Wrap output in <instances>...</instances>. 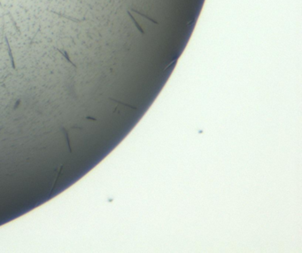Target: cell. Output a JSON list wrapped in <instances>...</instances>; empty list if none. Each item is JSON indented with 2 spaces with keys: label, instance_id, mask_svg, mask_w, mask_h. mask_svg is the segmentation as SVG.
<instances>
[{
  "label": "cell",
  "instance_id": "3",
  "mask_svg": "<svg viewBox=\"0 0 302 253\" xmlns=\"http://www.w3.org/2000/svg\"><path fill=\"white\" fill-rule=\"evenodd\" d=\"M57 51H58V52H60V53H61V54H62V55H63L64 57H65V59H67V61H68V62H69L70 64H72V65H73L74 67H76V64H75V63H74V62H73V61H72V60L70 59V58H69V56H68V54H67V51L61 50V49H59V48H57Z\"/></svg>",
  "mask_w": 302,
  "mask_h": 253
},
{
  "label": "cell",
  "instance_id": "1",
  "mask_svg": "<svg viewBox=\"0 0 302 253\" xmlns=\"http://www.w3.org/2000/svg\"><path fill=\"white\" fill-rule=\"evenodd\" d=\"M5 40H6V47H7V50H8V54L10 59H11V62H12V67L13 69L16 68V66H15V62H14V59H13V52H12V50H11V46H10V44H9L8 38L6 36V35L5 34Z\"/></svg>",
  "mask_w": 302,
  "mask_h": 253
},
{
  "label": "cell",
  "instance_id": "6",
  "mask_svg": "<svg viewBox=\"0 0 302 253\" xmlns=\"http://www.w3.org/2000/svg\"><path fill=\"white\" fill-rule=\"evenodd\" d=\"M0 7L3 9V6H2V3H1V1H0Z\"/></svg>",
  "mask_w": 302,
  "mask_h": 253
},
{
  "label": "cell",
  "instance_id": "2",
  "mask_svg": "<svg viewBox=\"0 0 302 253\" xmlns=\"http://www.w3.org/2000/svg\"><path fill=\"white\" fill-rule=\"evenodd\" d=\"M50 12H51L52 13H55V14H57L58 16L62 17V18H67V19H68V20H70V21H75V22H82V21H85V20H86L85 18H84L83 20H76V19H75V18H71V17L67 16V15H65V14H61V13H57V12H55V11H50Z\"/></svg>",
  "mask_w": 302,
  "mask_h": 253
},
{
  "label": "cell",
  "instance_id": "5",
  "mask_svg": "<svg viewBox=\"0 0 302 253\" xmlns=\"http://www.w3.org/2000/svg\"><path fill=\"white\" fill-rule=\"evenodd\" d=\"M7 14L9 15V17H10V19H11V21H12V22H13V27L16 29V30L18 31V33H21V30H20V29H19V27H18V25H17V23L14 21V19H13V17L12 16V14L10 13H7Z\"/></svg>",
  "mask_w": 302,
  "mask_h": 253
},
{
  "label": "cell",
  "instance_id": "4",
  "mask_svg": "<svg viewBox=\"0 0 302 253\" xmlns=\"http://www.w3.org/2000/svg\"><path fill=\"white\" fill-rule=\"evenodd\" d=\"M62 168H63V164H61V165L59 166V172H57V175H56V177H55V180H54V182H53V185H52V187H51V189H50V193H51V192L53 191V189H54V187L56 186V184H57V181H58V178H59V174H61V171H62Z\"/></svg>",
  "mask_w": 302,
  "mask_h": 253
}]
</instances>
